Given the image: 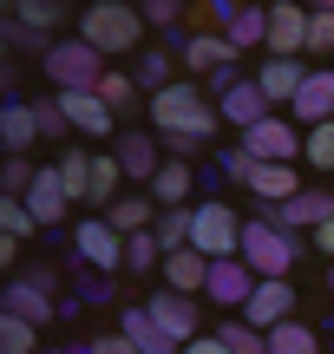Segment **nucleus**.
<instances>
[{"mask_svg": "<svg viewBox=\"0 0 334 354\" xmlns=\"http://www.w3.org/2000/svg\"><path fill=\"white\" fill-rule=\"evenodd\" d=\"M151 125L164 131V145H210V131L223 125V112H217V99H210L204 86H190V79H177V86H164V92H151Z\"/></svg>", "mask_w": 334, "mask_h": 354, "instance_id": "f257e3e1", "label": "nucleus"}, {"mask_svg": "<svg viewBox=\"0 0 334 354\" xmlns=\"http://www.w3.org/2000/svg\"><path fill=\"white\" fill-rule=\"evenodd\" d=\"M295 256H302V236H295V230L269 223V216H249V223H243V263L256 269V282H288Z\"/></svg>", "mask_w": 334, "mask_h": 354, "instance_id": "f03ea898", "label": "nucleus"}, {"mask_svg": "<svg viewBox=\"0 0 334 354\" xmlns=\"http://www.w3.org/2000/svg\"><path fill=\"white\" fill-rule=\"evenodd\" d=\"M79 39L99 46L105 59H112V53H131V46L144 39V7H125V0H92V7L79 13Z\"/></svg>", "mask_w": 334, "mask_h": 354, "instance_id": "7ed1b4c3", "label": "nucleus"}, {"mask_svg": "<svg viewBox=\"0 0 334 354\" xmlns=\"http://www.w3.org/2000/svg\"><path fill=\"white\" fill-rule=\"evenodd\" d=\"M105 73H112L105 53L86 46V39H52V46H46V79H52L59 92H99Z\"/></svg>", "mask_w": 334, "mask_h": 354, "instance_id": "20e7f679", "label": "nucleus"}, {"mask_svg": "<svg viewBox=\"0 0 334 354\" xmlns=\"http://www.w3.org/2000/svg\"><path fill=\"white\" fill-rule=\"evenodd\" d=\"M190 250H204L210 263L243 256V223H236V203H190Z\"/></svg>", "mask_w": 334, "mask_h": 354, "instance_id": "39448f33", "label": "nucleus"}, {"mask_svg": "<svg viewBox=\"0 0 334 354\" xmlns=\"http://www.w3.org/2000/svg\"><path fill=\"white\" fill-rule=\"evenodd\" d=\"M72 256L92 269V276H112V269H125V236H118L105 216H92V223L72 230Z\"/></svg>", "mask_w": 334, "mask_h": 354, "instance_id": "423d86ee", "label": "nucleus"}, {"mask_svg": "<svg viewBox=\"0 0 334 354\" xmlns=\"http://www.w3.org/2000/svg\"><path fill=\"white\" fill-rule=\"evenodd\" d=\"M236 145H243L256 165H295V151H302L308 138L295 131V118H262V125H256V131H243Z\"/></svg>", "mask_w": 334, "mask_h": 354, "instance_id": "0eeeda50", "label": "nucleus"}, {"mask_svg": "<svg viewBox=\"0 0 334 354\" xmlns=\"http://www.w3.org/2000/svg\"><path fill=\"white\" fill-rule=\"evenodd\" d=\"M217 112H223V125H236V131H256L262 118H275V105H269V92H262L256 79H236V86L217 99Z\"/></svg>", "mask_w": 334, "mask_h": 354, "instance_id": "6e6552de", "label": "nucleus"}, {"mask_svg": "<svg viewBox=\"0 0 334 354\" xmlns=\"http://www.w3.org/2000/svg\"><path fill=\"white\" fill-rule=\"evenodd\" d=\"M210 302H217V308H230V315H243V308H249V295H256V269H249L243 263V256H230V263H217V269H210Z\"/></svg>", "mask_w": 334, "mask_h": 354, "instance_id": "1a4fd4ad", "label": "nucleus"}, {"mask_svg": "<svg viewBox=\"0 0 334 354\" xmlns=\"http://www.w3.org/2000/svg\"><path fill=\"white\" fill-rule=\"evenodd\" d=\"M288 308H295V289H288V282H256V295H249L243 322H249V328H262V335H275L282 322H295Z\"/></svg>", "mask_w": 334, "mask_h": 354, "instance_id": "9d476101", "label": "nucleus"}, {"mask_svg": "<svg viewBox=\"0 0 334 354\" xmlns=\"http://www.w3.org/2000/svg\"><path fill=\"white\" fill-rule=\"evenodd\" d=\"M177 59H184V73H230L236 66V46L223 33H190V39H177Z\"/></svg>", "mask_w": 334, "mask_h": 354, "instance_id": "9b49d317", "label": "nucleus"}, {"mask_svg": "<svg viewBox=\"0 0 334 354\" xmlns=\"http://www.w3.org/2000/svg\"><path fill=\"white\" fill-rule=\"evenodd\" d=\"M262 216H269V223H282V230H295V236H302V230L315 236V230L334 216V197H328V190H302L295 203H275V210H262Z\"/></svg>", "mask_w": 334, "mask_h": 354, "instance_id": "f8f14e48", "label": "nucleus"}, {"mask_svg": "<svg viewBox=\"0 0 334 354\" xmlns=\"http://www.w3.org/2000/svg\"><path fill=\"white\" fill-rule=\"evenodd\" d=\"M288 118L295 125H334V66H322V73H308V86H302V99L288 105Z\"/></svg>", "mask_w": 334, "mask_h": 354, "instance_id": "ddd939ff", "label": "nucleus"}, {"mask_svg": "<svg viewBox=\"0 0 334 354\" xmlns=\"http://www.w3.org/2000/svg\"><path fill=\"white\" fill-rule=\"evenodd\" d=\"M144 308L157 315V328H164L177 348H190V342H197V308H190V295H177V289H157Z\"/></svg>", "mask_w": 334, "mask_h": 354, "instance_id": "4468645a", "label": "nucleus"}, {"mask_svg": "<svg viewBox=\"0 0 334 354\" xmlns=\"http://www.w3.org/2000/svg\"><path fill=\"white\" fill-rule=\"evenodd\" d=\"M302 53H308V13L269 7V59H302Z\"/></svg>", "mask_w": 334, "mask_h": 354, "instance_id": "2eb2a0df", "label": "nucleus"}, {"mask_svg": "<svg viewBox=\"0 0 334 354\" xmlns=\"http://www.w3.org/2000/svg\"><path fill=\"white\" fill-rule=\"evenodd\" d=\"M112 158H118V171H125L131 184H157V171H164V151H157V138H144V131H125Z\"/></svg>", "mask_w": 334, "mask_h": 354, "instance_id": "dca6fc26", "label": "nucleus"}, {"mask_svg": "<svg viewBox=\"0 0 334 354\" xmlns=\"http://www.w3.org/2000/svg\"><path fill=\"white\" fill-rule=\"evenodd\" d=\"M223 39H230L236 53H249V46H262L269 53V7H223Z\"/></svg>", "mask_w": 334, "mask_h": 354, "instance_id": "f3484780", "label": "nucleus"}, {"mask_svg": "<svg viewBox=\"0 0 334 354\" xmlns=\"http://www.w3.org/2000/svg\"><path fill=\"white\" fill-rule=\"evenodd\" d=\"M66 203H72V190H66V177H59V165H52V171H39V177H33V190H26V210L39 216V230H52V223H66Z\"/></svg>", "mask_w": 334, "mask_h": 354, "instance_id": "a211bd4d", "label": "nucleus"}, {"mask_svg": "<svg viewBox=\"0 0 334 354\" xmlns=\"http://www.w3.org/2000/svg\"><path fill=\"white\" fill-rule=\"evenodd\" d=\"M210 256L204 250H170L164 256V289H177V295H204L210 289Z\"/></svg>", "mask_w": 334, "mask_h": 354, "instance_id": "6ab92c4d", "label": "nucleus"}, {"mask_svg": "<svg viewBox=\"0 0 334 354\" xmlns=\"http://www.w3.org/2000/svg\"><path fill=\"white\" fill-rule=\"evenodd\" d=\"M118 335H125V342L138 348V354H184V348L170 342V335H164V328H157V315H151L144 302H131V308H125V322H118Z\"/></svg>", "mask_w": 334, "mask_h": 354, "instance_id": "aec40b11", "label": "nucleus"}, {"mask_svg": "<svg viewBox=\"0 0 334 354\" xmlns=\"http://www.w3.org/2000/svg\"><path fill=\"white\" fill-rule=\"evenodd\" d=\"M59 112H66V125H79L86 138H105V131L118 125V118L105 112V99H99V92H59Z\"/></svg>", "mask_w": 334, "mask_h": 354, "instance_id": "412c9836", "label": "nucleus"}, {"mask_svg": "<svg viewBox=\"0 0 334 354\" xmlns=\"http://www.w3.org/2000/svg\"><path fill=\"white\" fill-rule=\"evenodd\" d=\"M256 86L269 92V105H295L302 86H308V66H302V59H269V66L256 73Z\"/></svg>", "mask_w": 334, "mask_h": 354, "instance_id": "4be33fe9", "label": "nucleus"}, {"mask_svg": "<svg viewBox=\"0 0 334 354\" xmlns=\"http://www.w3.org/2000/svg\"><path fill=\"white\" fill-rule=\"evenodd\" d=\"M46 295H52V289H39L33 276H26V282L13 276V282H7V315H20V322H33V328H39V322H52V315H59Z\"/></svg>", "mask_w": 334, "mask_h": 354, "instance_id": "5701e85b", "label": "nucleus"}, {"mask_svg": "<svg viewBox=\"0 0 334 354\" xmlns=\"http://www.w3.org/2000/svg\"><path fill=\"white\" fill-rule=\"evenodd\" d=\"M105 223L118 230V236H144V230H157V197H118L112 210H105Z\"/></svg>", "mask_w": 334, "mask_h": 354, "instance_id": "b1692460", "label": "nucleus"}, {"mask_svg": "<svg viewBox=\"0 0 334 354\" xmlns=\"http://www.w3.org/2000/svg\"><path fill=\"white\" fill-rule=\"evenodd\" d=\"M249 190L262 197V210H275V203H295V197H302V184H295V165H256Z\"/></svg>", "mask_w": 334, "mask_h": 354, "instance_id": "393cba45", "label": "nucleus"}, {"mask_svg": "<svg viewBox=\"0 0 334 354\" xmlns=\"http://www.w3.org/2000/svg\"><path fill=\"white\" fill-rule=\"evenodd\" d=\"M190 184H197L190 158H164V171H157V184H151L157 210H184V197H190Z\"/></svg>", "mask_w": 334, "mask_h": 354, "instance_id": "a878e982", "label": "nucleus"}, {"mask_svg": "<svg viewBox=\"0 0 334 354\" xmlns=\"http://www.w3.org/2000/svg\"><path fill=\"white\" fill-rule=\"evenodd\" d=\"M33 131H39L33 105H20V99H7V105H0V138H7V151H13V158H26V145H33Z\"/></svg>", "mask_w": 334, "mask_h": 354, "instance_id": "bb28decb", "label": "nucleus"}, {"mask_svg": "<svg viewBox=\"0 0 334 354\" xmlns=\"http://www.w3.org/2000/svg\"><path fill=\"white\" fill-rule=\"evenodd\" d=\"M118 184H125L118 158H92V184H86V203H105V210H112V203H118Z\"/></svg>", "mask_w": 334, "mask_h": 354, "instance_id": "cd10ccee", "label": "nucleus"}, {"mask_svg": "<svg viewBox=\"0 0 334 354\" xmlns=\"http://www.w3.org/2000/svg\"><path fill=\"white\" fill-rule=\"evenodd\" d=\"M99 99H105V112H112V118H125L131 99H138V73H105L99 79Z\"/></svg>", "mask_w": 334, "mask_h": 354, "instance_id": "c85d7f7f", "label": "nucleus"}, {"mask_svg": "<svg viewBox=\"0 0 334 354\" xmlns=\"http://www.w3.org/2000/svg\"><path fill=\"white\" fill-rule=\"evenodd\" d=\"M217 335H223V348H230V354H269V335H262V328H249L243 315H230Z\"/></svg>", "mask_w": 334, "mask_h": 354, "instance_id": "c756f323", "label": "nucleus"}, {"mask_svg": "<svg viewBox=\"0 0 334 354\" xmlns=\"http://www.w3.org/2000/svg\"><path fill=\"white\" fill-rule=\"evenodd\" d=\"M269 354H322V342H315L308 322H282V328L269 335Z\"/></svg>", "mask_w": 334, "mask_h": 354, "instance_id": "7c9ffc66", "label": "nucleus"}, {"mask_svg": "<svg viewBox=\"0 0 334 354\" xmlns=\"http://www.w3.org/2000/svg\"><path fill=\"white\" fill-rule=\"evenodd\" d=\"M13 20H20L26 33H52V26L66 20V7H59V0H20V7H13Z\"/></svg>", "mask_w": 334, "mask_h": 354, "instance_id": "2f4dec72", "label": "nucleus"}, {"mask_svg": "<svg viewBox=\"0 0 334 354\" xmlns=\"http://www.w3.org/2000/svg\"><path fill=\"white\" fill-rule=\"evenodd\" d=\"M125 269H131V276H144V269H164V243H157V230H144V236L125 243Z\"/></svg>", "mask_w": 334, "mask_h": 354, "instance_id": "473e14b6", "label": "nucleus"}, {"mask_svg": "<svg viewBox=\"0 0 334 354\" xmlns=\"http://www.w3.org/2000/svg\"><path fill=\"white\" fill-rule=\"evenodd\" d=\"M170 59H177L170 46H151V53H138V86H151V92L177 86V79H170Z\"/></svg>", "mask_w": 334, "mask_h": 354, "instance_id": "72a5a7b5", "label": "nucleus"}, {"mask_svg": "<svg viewBox=\"0 0 334 354\" xmlns=\"http://www.w3.org/2000/svg\"><path fill=\"white\" fill-rule=\"evenodd\" d=\"M33 230H39V216L26 210L20 197H7V203H0V236H7V243H20V236H33Z\"/></svg>", "mask_w": 334, "mask_h": 354, "instance_id": "f704fd0d", "label": "nucleus"}, {"mask_svg": "<svg viewBox=\"0 0 334 354\" xmlns=\"http://www.w3.org/2000/svg\"><path fill=\"white\" fill-rule=\"evenodd\" d=\"M157 243L170 250H190V210H157Z\"/></svg>", "mask_w": 334, "mask_h": 354, "instance_id": "c9c22d12", "label": "nucleus"}, {"mask_svg": "<svg viewBox=\"0 0 334 354\" xmlns=\"http://www.w3.org/2000/svg\"><path fill=\"white\" fill-rule=\"evenodd\" d=\"M0 354H39V348H33V322L0 315Z\"/></svg>", "mask_w": 334, "mask_h": 354, "instance_id": "e433bc0d", "label": "nucleus"}, {"mask_svg": "<svg viewBox=\"0 0 334 354\" xmlns=\"http://www.w3.org/2000/svg\"><path fill=\"white\" fill-rule=\"evenodd\" d=\"M59 177H66V190H72V203H86V184H92V158H86V151H66V158H59Z\"/></svg>", "mask_w": 334, "mask_h": 354, "instance_id": "4c0bfd02", "label": "nucleus"}, {"mask_svg": "<svg viewBox=\"0 0 334 354\" xmlns=\"http://www.w3.org/2000/svg\"><path fill=\"white\" fill-rule=\"evenodd\" d=\"M302 158H308L315 171H334V125H315L308 145H302Z\"/></svg>", "mask_w": 334, "mask_h": 354, "instance_id": "58836bf2", "label": "nucleus"}, {"mask_svg": "<svg viewBox=\"0 0 334 354\" xmlns=\"http://www.w3.org/2000/svg\"><path fill=\"white\" fill-rule=\"evenodd\" d=\"M308 53H334V0L308 13Z\"/></svg>", "mask_w": 334, "mask_h": 354, "instance_id": "ea45409f", "label": "nucleus"}, {"mask_svg": "<svg viewBox=\"0 0 334 354\" xmlns=\"http://www.w3.org/2000/svg\"><path fill=\"white\" fill-rule=\"evenodd\" d=\"M33 165H26V158H7V197H20V190H33Z\"/></svg>", "mask_w": 334, "mask_h": 354, "instance_id": "a19ab883", "label": "nucleus"}, {"mask_svg": "<svg viewBox=\"0 0 334 354\" xmlns=\"http://www.w3.org/2000/svg\"><path fill=\"white\" fill-rule=\"evenodd\" d=\"M33 118H39V131H66V112H59V99H39V105H33Z\"/></svg>", "mask_w": 334, "mask_h": 354, "instance_id": "79ce46f5", "label": "nucleus"}, {"mask_svg": "<svg viewBox=\"0 0 334 354\" xmlns=\"http://www.w3.org/2000/svg\"><path fill=\"white\" fill-rule=\"evenodd\" d=\"M177 0H151V7H144V26H170V20H177Z\"/></svg>", "mask_w": 334, "mask_h": 354, "instance_id": "37998d69", "label": "nucleus"}, {"mask_svg": "<svg viewBox=\"0 0 334 354\" xmlns=\"http://www.w3.org/2000/svg\"><path fill=\"white\" fill-rule=\"evenodd\" d=\"M86 354H138L125 342V335H99V342H86Z\"/></svg>", "mask_w": 334, "mask_h": 354, "instance_id": "c03bdc74", "label": "nucleus"}, {"mask_svg": "<svg viewBox=\"0 0 334 354\" xmlns=\"http://www.w3.org/2000/svg\"><path fill=\"white\" fill-rule=\"evenodd\" d=\"M79 295H86V302H105V295H112V276H79Z\"/></svg>", "mask_w": 334, "mask_h": 354, "instance_id": "a18cd8bd", "label": "nucleus"}, {"mask_svg": "<svg viewBox=\"0 0 334 354\" xmlns=\"http://www.w3.org/2000/svg\"><path fill=\"white\" fill-rule=\"evenodd\" d=\"M184 354H230V348H223V335H197V342L184 348Z\"/></svg>", "mask_w": 334, "mask_h": 354, "instance_id": "49530a36", "label": "nucleus"}, {"mask_svg": "<svg viewBox=\"0 0 334 354\" xmlns=\"http://www.w3.org/2000/svg\"><path fill=\"white\" fill-rule=\"evenodd\" d=\"M315 250H322V256H334V216H328L322 230H315Z\"/></svg>", "mask_w": 334, "mask_h": 354, "instance_id": "de8ad7c7", "label": "nucleus"}, {"mask_svg": "<svg viewBox=\"0 0 334 354\" xmlns=\"http://www.w3.org/2000/svg\"><path fill=\"white\" fill-rule=\"evenodd\" d=\"M328 295H334V269H328Z\"/></svg>", "mask_w": 334, "mask_h": 354, "instance_id": "09e8293b", "label": "nucleus"}]
</instances>
